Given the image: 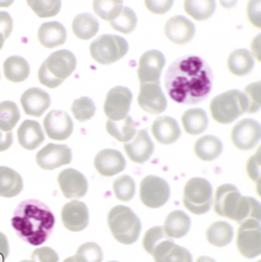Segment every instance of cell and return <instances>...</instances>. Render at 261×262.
<instances>
[{
	"mask_svg": "<svg viewBox=\"0 0 261 262\" xmlns=\"http://www.w3.org/2000/svg\"><path fill=\"white\" fill-rule=\"evenodd\" d=\"M213 73L203 58L187 55L177 58L165 74V88L177 103L198 104L212 90Z\"/></svg>",
	"mask_w": 261,
	"mask_h": 262,
	"instance_id": "6da1fadb",
	"label": "cell"
},
{
	"mask_svg": "<svg viewBox=\"0 0 261 262\" xmlns=\"http://www.w3.org/2000/svg\"><path fill=\"white\" fill-rule=\"evenodd\" d=\"M55 216L51 208L37 200H26L16 207L11 226L23 241L40 246L49 240L54 230Z\"/></svg>",
	"mask_w": 261,
	"mask_h": 262,
	"instance_id": "7a4b0ae2",
	"label": "cell"
},
{
	"mask_svg": "<svg viewBox=\"0 0 261 262\" xmlns=\"http://www.w3.org/2000/svg\"><path fill=\"white\" fill-rule=\"evenodd\" d=\"M214 211L219 215L235 222L256 220L260 221V203L248 196H241L239 189L231 184L217 187L214 199Z\"/></svg>",
	"mask_w": 261,
	"mask_h": 262,
	"instance_id": "3957f363",
	"label": "cell"
},
{
	"mask_svg": "<svg viewBox=\"0 0 261 262\" xmlns=\"http://www.w3.org/2000/svg\"><path fill=\"white\" fill-rule=\"evenodd\" d=\"M108 225L115 239L122 244H133L138 240L141 223L129 207L118 205L108 214Z\"/></svg>",
	"mask_w": 261,
	"mask_h": 262,
	"instance_id": "277c9868",
	"label": "cell"
},
{
	"mask_svg": "<svg viewBox=\"0 0 261 262\" xmlns=\"http://www.w3.org/2000/svg\"><path fill=\"white\" fill-rule=\"evenodd\" d=\"M247 108L246 95L238 90H231L216 95L210 104L212 118L222 124L233 122L247 111Z\"/></svg>",
	"mask_w": 261,
	"mask_h": 262,
	"instance_id": "5b68a950",
	"label": "cell"
},
{
	"mask_svg": "<svg viewBox=\"0 0 261 262\" xmlns=\"http://www.w3.org/2000/svg\"><path fill=\"white\" fill-rule=\"evenodd\" d=\"M128 52L127 40L117 35H101L90 45V54L94 61L110 65L119 61Z\"/></svg>",
	"mask_w": 261,
	"mask_h": 262,
	"instance_id": "8992f818",
	"label": "cell"
},
{
	"mask_svg": "<svg viewBox=\"0 0 261 262\" xmlns=\"http://www.w3.org/2000/svg\"><path fill=\"white\" fill-rule=\"evenodd\" d=\"M183 203L195 215L206 213L212 204V186L210 182L200 177L189 180L184 188Z\"/></svg>",
	"mask_w": 261,
	"mask_h": 262,
	"instance_id": "52a82bcc",
	"label": "cell"
},
{
	"mask_svg": "<svg viewBox=\"0 0 261 262\" xmlns=\"http://www.w3.org/2000/svg\"><path fill=\"white\" fill-rule=\"evenodd\" d=\"M236 247L240 253L248 259L258 257L261 253L260 221L247 220L242 222L236 237Z\"/></svg>",
	"mask_w": 261,
	"mask_h": 262,
	"instance_id": "ba28073f",
	"label": "cell"
},
{
	"mask_svg": "<svg viewBox=\"0 0 261 262\" xmlns=\"http://www.w3.org/2000/svg\"><path fill=\"white\" fill-rule=\"evenodd\" d=\"M170 189L167 182L157 176H147L140 184V200L149 208L165 205L169 199Z\"/></svg>",
	"mask_w": 261,
	"mask_h": 262,
	"instance_id": "9c48e42d",
	"label": "cell"
},
{
	"mask_svg": "<svg viewBox=\"0 0 261 262\" xmlns=\"http://www.w3.org/2000/svg\"><path fill=\"white\" fill-rule=\"evenodd\" d=\"M133 93L128 88L116 86L106 94L104 102V113L111 121H120L127 117Z\"/></svg>",
	"mask_w": 261,
	"mask_h": 262,
	"instance_id": "30bf717a",
	"label": "cell"
},
{
	"mask_svg": "<svg viewBox=\"0 0 261 262\" xmlns=\"http://www.w3.org/2000/svg\"><path fill=\"white\" fill-rule=\"evenodd\" d=\"M165 65V56L162 52L151 50L142 54L139 59L138 79L141 84L159 83V77Z\"/></svg>",
	"mask_w": 261,
	"mask_h": 262,
	"instance_id": "8fae6325",
	"label": "cell"
},
{
	"mask_svg": "<svg viewBox=\"0 0 261 262\" xmlns=\"http://www.w3.org/2000/svg\"><path fill=\"white\" fill-rule=\"evenodd\" d=\"M72 160V151L65 145L49 144L36 155V163L40 168L53 170L68 165Z\"/></svg>",
	"mask_w": 261,
	"mask_h": 262,
	"instance_id": "7c38bea8",
	"label": "cell"
},
{
	"mask_svg": "<svg viewBox=\"0 0 261 262\" xmlns=\"http://www.w3.org/2000/svg\"><path fill=\"white\" fill-rule=\"evenodd\" d=\"M231 139L241 150L252 149L260 139V124L253 119H243L233 127Z\"/></svg>",
	"mask_w": 261,
	"mask_h": 262,
	"instance_id": "4fadbf2b",
	"label": "cell"
},
{
	"mask_svg": "<svg viewBox=\"0 0 261 262\" xmlns=\"http://www.w3.org/2000/svg\"><path fill=\"white\" fill-rule=\"evenodd\" d=\"M49 73L56 80L64 82L65 79L74 72L76 68V58L72 52L62 50L53 53L43 63Z\"/></svg>",
	"mask_w": 261,
	"mask_h": 262,
	"instance_id": "5bb4252c",
	"label": "cell"
},
{
	"mask_svg": "<svg viewBox=\"0 0 261 262\" xmlns=\"http://www.w3.org/2000/svg\"><path fill=\"white\" fill-rule=\"evenodd\" d=\"M63 195L69 200L82 199L86 194L88 181L84 175L73 168L64 169L57 177Z\"/></svg>",
	"mask_w": 261,
	"mask_h": 262,
	"instance_id": "9a60e30c",
	"label": "cell"
},
{
	"mask_svg": "<svg viewBox=\"0 0 261 262\" xmlns=\"http://www.w3.org/2000/svg\"><path fill=\"white\" fill-rule=\"evenodd\" d=\"M138 104L142 110L150 115H159L166 110L167 101L159 83H148L140 85Z\"/></svg>",
	"mask_w": 261,
	"mask_h": 262,
	"instance_id": "2e32d148",
	"label": "cell"
},
{
	"mask_svg": "<svg viewBox=\"0 0 261 262\" xmlns=\"http://www.w3.org/2000/svg\"><path fill=\"white\" fill-rule=\"evenodd\" d=\"M46 135L53 140H65L73 133V122L67 112L53 110L44 119Z\"/></svg>",
	"mask_w": 261,
	"mask_h": 262,
	"instance_id": "e0dca14e",
	"label": "cell"
},
{
	"mask_svg": "<svg viewBox=\"0 0 261 262\" xmlns=\"http://www.w3.org/2000/svg\"><path fill=\"white\" fill-rule=\"evenodd\" d=\"M65 228L72 232L84 230L89 224V211L86 205L80 201H72L65 204L61 212Z\"/></svg>",
	"mask_w": 261,
	"mask_h": 262,
	"instance_id": "ac0fdd59",
	"label": "cell"
},
{
	"mask_svg": "<svg viewBox=\"0 0 261 262\" xmlns=\"http://www.w3.org/2000/svg\"><path fill=\"white\" fill-rule=\"evenodd\" d=\"M124 151L134 163L144 164L147 162L154 152V144L147 130L142 129L138 131L132 142H126Z\"/></svg>",
	"mask_w": 261,
	"mask_h": 262,
	"instance_id": "d6986e66",
	"label": "cell"
},
{
	"mask_svg": "<svg viewBox=\"0 0 261 262\" xmlns=\"http://www.w3.org/2000/svg\"><path fill=\"white\" fill-rule=\"evenodd\" d=\"M195 34L194 24L183 16H175L165 25V35L175 44H186L191 41Z\"/></svg>",
	"mask_w": 261,
	"mask_h": 262,
	"instance_id": "ffe728a7",
	"label": "cell"
},
{
	"mask_svg": "<svg viewBox=\"0 0 261 262\" xmlns=\"http://www.w3.org/2000/svg\"><path fill=\"white\" fill-rule=\"evenodd\" d=\"M20 103L26 115L40 117L51 105V98L49 93L41 89L32 88L23 93Z\"/></svg>",
	"mask_w": 261,
	"mask_h": 262,
	"instance_id": "44dd1931",
	"label": "cell"
},
{
	"mask_svg": "<svg viewBox=\"0 0 261 262\" xmlns=\"http://www.w3.org/2000/svg\"><path fill=\"white\" fill-rule=\"evenodd\" d=\"M94 167L102 176H114L126 167V160L120 151L115 149L101 150L94 158Z\"/></svg>",
	"mask_w": 261,
	"mask_h": 262,
	"instance_id": "7402d4cb",
	"label": "cell"
},
{
	"mask_svg": "<svg viewBox=\"0 0 261 262\" xmlns=\"http://www.w3.org/2000/svg\"><path fill=\"white\" fill-rule=\"evenodd\" d=\"M151 255L155 262H192V254L170 240L159 242Z\"/></svg>",
	"mask_w": 261,
	"mask_h": 262,
	"instance_id": "603a6c76",
	"label": "cell"
},
{
	"mask_svg": "<svg viewBox=\"0 0 261 262\" xmlns=\"http://www.w3.org/2000/svg\"><path fill=\"white\" fill-rule=\"evenodd\" d=\"M151 133L155 139L162 145H170L181 137V129L175 119L159 117L153 122Z\"/></svg>",
	"mask_w": 261,
	"mask_h": 262,
	"instance_id": "cb8c5ba5",
	"label": "cell"
},
{
	"mask_svg": "<svg viewBox=\"0 0 261 262\" xmlns=\"http://www.w3.org/2000/svg\"><path fill=\"white\" fill-rule=\"evenodd\" d=\"M19 145L27 150H34L39 147L45 139L40 124L34 120H25L17 131Z\"/></svg>",
	"mask_w": 261,
	"mask_h": 262,
	"instance_id": "d4e9b609",
	"label": "cell"
},
{
	"mask_svg": "<svg viewBox=\"0 0 261 262\" xmlns=\"http://www.w3.org/2000/svg\"><path fill=\"white\" fill-rule=\"evenodd\" d=\"M67 29L61 23L50 21L45 23L38 29L37 37L39 43L46 49H54L61 46L67 40Z\"/></svg>",
	"mask_w": 261,
	"mask_h": 262,
	"instance_id": "484cf974",
	"label": "cell"
},
{
	"mask_svg": "<svg viewBox=\"0 0 261 262\" xmlns=\"http://www.w3.org/2000/svg\"><path fill=\"white\" fill-rule=\"evenodd\" d=\"M191 228V219L183 211H174L165 220L164 232L168 237L181 239L185 236Z\"/></svg>",
	"mask_w": 261,
	"mask_h": 262,
	"instance_id": "4316f807",
	"label": "cell"
},
{
	"mask_svg": "<svg viewBox=\"0 0 261 262\" xmlns=\"http://www.w3.org/2000/svg\"><path fill=\"white\" fill-rule=\"evenodd\" d=\"M23 178L16 170L0 166V196L15 198L23 190Z\"/></svg>",
	"mask_w": 261,
	"mask_h": 262,
	"instance_id": "83f0119b",
	"label": "cell"
},
{
	"mask_svg": "<svg viewBox=\"0 0 261 262\" xmlns=\"http://www.w3.org/2000/svg\"><path fill=\"white\" fill-rule=\"evenodd\" d=\"M29 64L21 56H10L4 63V74L6 79L13 83H20L29 76Z\"/></svg>",
	"mask_w": 261,
	"mask_h": 262,
	"instance_id": "f1b7e54d",
	"label": "cell"
},
{
	"mask_svg": "<svg viewBox=\"0 0 261 262\" xmlns=\"http://www.w3.org/2000/svg\"><path fill=\"white\" fill-rule=\"evenodd\" d=\"M222 149L223 146L221 140L214 136L201 137L194 147L195 155L204 162L216 159L221 155Z\"/></svg>",
	"mask_w": 261,
	"mask_h": 262,
	"instance_id": "f546056e",
	"label": "cell"
},
{
	"mask_svg": "<svg viewBox=\"0 0 261 262\" xmlns=\"http://www.w3.org/2000/svg\"><path fill=\"white\" fill-rule=\"evenodd\" d=\"M183 128L188 135L198 136L203 133L209 124V119L204 110L191 109L187 110L182 117Z\"/></svg>",
	"mask_w": 261,
	"mask_h": 262,
	"instance_id": "4dcf8cb0",
	"label": "cell"
},
{
	"mask_svg": "<svg viewBox=\"0 0 261 262\" xmlns=\"http://www.w3.org/2000/svg\"><path fill=\"white\" fill-rule=\"evenodd\" d=\"M72 29L74 35L82 40L92 38L99 31V23L93 15L83 13L78 15L72 23Z\"/></svg>",
	"mask_w": 261,
	"mask_h": 262,
	"instance_id": "1f68e13d",
	"label": "cell"
},
{
	"mask_svg": "<svg viewBox=\"0 0 261 262\" xmlns=\"http://www.w3.org/2000/svg\"><path fill=\"white\" fill-rule=\"evenodd\" d=\"M254 61L247 50H236L232 52L228 59V69L236 76L247 75L253 69Z\"/></svg>",
	"mask_w": 261,
	"mask_h": 262,
	"instance_id": "d6a6232c",
	"label": "cell"
},
{
	"mask_svg": "<svg viewBox=\"0 0 261 262\" xmlns=\"http://www.w3.org/2000/svg\"><path fill=\"white\" fill-rule=\"evenodd\" d=\"M233 229L227 222L213 223L206 231V239L214 247H225L232 241Z\"/></svg>",
	"mask_w": 261,
	"mask_h": 262,
	"instance_id": "836d02e7",
	"label": "cell"
},
{
	"mask_svg": "<svg viewBox=\"0 0 261 262\" xmlns=\"http://www.w3.org/2000/svg\"><path fill=\"white\" fill-rule=\"evenodd\" d=\"M106 131L116 140L128 142L136 135V126L133 118L126 117L120 121L108 120V122H106Z\"/></svg>",
	"mask_w": 261,
	"mask_h": 262,
	"instance_id": "e575fe53",
	"label": "cell"
},
{
	"mask_svg": "<svg viewBox=\"0 0 261 262\" xmlns=\"http://www.w3.org/2000/svg\"><path fill=\"white\" fill-rule=\"evenodd\" d=\"M20 119L18 106L13 101H4L0 103V130L9 133Z\"/></svg>",
	"mask_w": 261,
	"mask_h": 262,
	"instance_id": "d590c367",
	"label": "cell"
},
{
	"mask_svg": "<svg viewBox=\"0 0 261 262\" xmlns=\"http://www.w3.org/2000/svg\"><path fill=\"white\" fill-rule=\"evenodd\" d=\"M184 9L186 13L192 16L195 20H206L213 15L215 10V2H191L187 0L184 4Z\"/></svg>",
	"mask_w": 261,
	"mask_h": 262,
	"instance_id": "8d00e7d4",
	"label": "cell"
},
{
	"mask_svg": "<svg viewBox=\"0 0 261 262\" xmlns=\"http://www.w3.org/2000/svg\"><path fill=\"white\" fill-rule=\"evenodd\" d=\"M110 25L115 31L122 34H129L137 26V16H136L133 9H130L129 7H123L120 15L115 20L110 21Z\"/></svg>",
	"mask_w": 261,
	"mask_h": 262,
	"instance_id": "74e56055",
	"label": "cell"
},
{
	"mask_svg": "<svg viewBox=\"0 0 261 262\" xmlns=\"http://www.w3.org/2000/svg\"><path fill=\"white\" fill-rule=\"evenodd\" d=\"M123 2H93V10L101 18L108 21L115 20L123 8Z\"/></svg>",
	"mask_w": 261,
	"mask_h": 262,
	"instance_id": "f35d334b",
	"label": "cell"
},
{
	"mask_svg": "<svg viewBox=\"0 0 261 262\" xmlns=\"http://www.w3.org/2000/svg\"><path fill=\"white\" fill-rule=\"evenodd\" d=\"M72 113L76 120L84 122L90 120L94 116V113H96V105H94V102L90 98L82 97L73 102Z\"/></svg>",
	"mask_w": 261,
	"mask_h": 262,
	"instance_id": "ab89813d",
	"label": "cell"
},
{
	"mask_svg": "<svg viewBox=\"0 0 261 262\" xmlns=\"http://www.w3.org/2000/svg\"><path fill=\"white\" fill-rule=\"evenodd\" d=\"M103 258L102 250L94 242H86L78 249L75 254V262H101Z\"/></svg>",
	"mask_w": 261,
	"mask_h": 262,
	"instance_id": "60d3db41",
	"label": "cell"
},
{
	"mask_svg": "<svg viewBox=\"0 0 261 262\" xmlns=\"http://www.w3.org/2000/svg\"><path fill=\"white\" fill-rule=\"evenodd\" d=\"M114 190L118 200L128 202L133 200L136 190L134 180L128 175L118 177L114 183Z\"/></svg>",
	"mask_w": 261,
	"mask_h": 262,
	"instance_id": "b9f144b4",
	"label": "cell"
},
{
	"mask_svg": "<svg viewBox=\"0 0 261 262\" xmlns=\"http://www.w3.org/2000/svg\"><path fill=\"white\" fill-rule=\"evenodd\" d=\"M27 5L33 9V11L40 18H46V17H53L58 14L61 9V2L58 0H53V2H34L29 0Z\"/></svg>",
	"mask_w": 261,
	"mask_h": 262,
	"instance_id": "7bdbcfd3",
	"label": "cell"
},
{
	"mask_svg": "<svg viewBox=\"0 0 261 262\" xmlns=\"http://www.w3.org/2000/svg\"><path fill=\"white\" fill-rule=\"evenodd\" d=\"M166 236L167 235H166L163 228H161V226H154V228L146 232V234L144 236V241H142L144 249L149 254H153L154 249H155L157 244L162 240H164Z\"/></svg>",
	"mask_w": 261,
	"mask_h": 262,
	"instance_id": "ee69618b",
	"label": "cell"
},
{
	"mask_svg": "<svg viewBox=\"0 0 261 262\" xmlns=\"http://www.w3.org/2000/svg\"><path fill=\"white\" fill-rule=\"evenodd\" d=\"M246 95L248 101V113H254L260 109V82L251 83L250 85L246 86L245 92H242Z\"/></svg>",
	"mask_w": 261,
	"mask_h": 262,
	"instance_id": "f6af8a7d",
	"label": "cell"
},
{
	"mask_svg": "<svg viewBox=\"0 0 261 262\" xmlns=\"http://www.w3.org/2000/svg\"><path fill=\"white\" fill-rule=\"evenodd\" d=\"M32 260L35 262H58V255L52 248L41 247L33 252Z\"/></svg>",
	"mask_w": 261,
	"mask_h": 262,
	"instance_id": "bcb514c9",
	"label": "cell"
},
{
	"mask_svg": "<svg viewBox=\"0 0 261 262\" xmlns=\"http://www.w3.org/2000/svg\"><path fill=\"white\" fill-rule=\"evenodd\" d=\"M247 171L250 180L259 183L260 182V150L249 159L247 165Z\"/></svg>",
	"mask_w": 261,
	"mask_h": 262,
	"instance_id": "7dc6e473",
	"label": "cell"
},
{
	"mask_svg": "<svg viewBox=\"0 0 261 262\" xmlns=\"http://www.w3.org/2000/svg\"><path fill=\"white\" fill-rule=\"evenodd\" d=\"M174 2L171 0H168V2H151V0H148V2H145V6L147 9H149L153 14H158V15H163L166 14L167 11L171 8Z\"/></svg>",
	"mask_w": 261,
	"mask_h": 262,
	"instance_id": "c3c4849f",
	"label": "cell"
},
{
	"mask_svg": "<svg viewBox=\"0 0 261 262\" xmlns=\"http://www.w3.org/2000/svg\"><path fill=\"white\" fill-rule=\"evenodd\" d=\"M13 31V19L8 13L0 11V32H2L5 40L9 37Z\"/></svg>",
	"mask_w": 261,
	"mask_h": 262,
	"instance_id": "681fc988",
	"label": "cell"
},
{
	"mask_svg": "<svg viewBox=\"0 0 261 262\" xmlns=\"http://www.w3.org/2000/svg\"><path fill=\"white\" fill-rule=\"evenodd\" d=\"M260 2H250L248 7V16L252 25L260 27Z\"/></svg>",
	"mask_w": 261,
	"mask_h": 262,
	"instance_id": "f907efd6",
	"label": "cell"
},
{
	"mask_svg": "<svg viewBox=\"0 0 261 262\" xmlns=\"http://www.w3.org/2000/svg\"><path fill=\"white\" fill-rule=\"evenodd\" d=\"M13 145V133L4 134V131L0 130V151H5L10 148Z\"/></svg>",
	"mask_w": 261,
	"mask_h": 262,
	"instance_id": "816d5d0a",
	"label": "cell"
},
{
	"mask_svg": "<svg viewBox=\"0 0 261 262\" xmlns=\"http://www.w3.org/2000/svg\"><path fill=\"white\" fill-rule=\"evenodd\" d=\"M9 255V243L7 237L0 232V262H5V260Z\"/></svg>",
	"mask_w": 261,
	"mask_h": 262,
	"instance_id": "f5cc1de1",
	"label": "cell"
},
{
	"mask_svg": "<svg viewBox=\"0 0 261 262\" xmlns=\"http://www.w3.org/2000/svg\"><path fill=\"white\" fill-rule=\"evenodd\" d=\"M197 262H216V261L210 257H200Z\"/></svg>",
	"mask_w": 261,
	"mask_h": 262,
	"instance_id": "db71d44e",
	"label": "cell"
},
{
	"mask_svg": "<svg viewBox=\"0 0 261 262\" xmlns=\"http://www.w3.org/2000/svg\"><path fill=\"white\" fill-rule=\"evenodd\" d=\"M4 43H5V38H4V36H3V34H2V32H0V50L3 49V46H4Z\"/></svg>",
	"mask_w": 261,
	"mask_h": 262,
	"instance_id": "11a10c76",
	"label": "cell"
},
{
	"mask_svg": "<svg viewBox=\"0 0 261 262\" xmlns=\"http://www.w3.org/2000/svg\"><path fill=\"white\" fill-rule=\"evenodd\" d=\"M63 262H75V259H74V257H70L68 259H65Z\"/></svg>",
	"mask_w": 261,
	"mask_h": 262,
	"instance_id": "9f6ffc18",
	"label": "cell"
},
{
	"mask_svg": "<svg viewBox=\"0 0 261 262\" xmlns=\"http://www.w3.org/2000/svg\"><path fill=\"white\" fill-rule=\"evenodd\" d=\"M20 262H35L33 260H24V261H20Z\"/></svg>",
	"mask_w": 261,
	"mask_h": 262,
	"instance_id": "6f0895ef",
	"label": "cell"
},
{
	"mask_svg": "<svg viewBox=\"0 0 261 262\" xmlns=\"http://www.w3.org/2000/svg\"><path fill=\"white\" fill-rule=\"evenodd\" d=\"M109 262H118V261H109Z\"/></svg>",
	"mask_w": 261,
	"mask_h": 262,
	"instance_id": "680465c9",
	"label": "cell"
}]
</instances>
